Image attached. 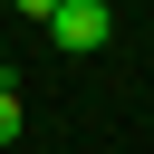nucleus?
Returning <instances> with one entry per match:
<instances>
[{"label": "nucleus", "mask_w": 154, "mask_h": 154, "mask_svg": "<svg viewBox=\"0 0 154 154\" xmlns=\"http://www.w3.org/2000/svg\"><path fill=\"white\" fill-rule=\"evenodd\" d=\"M19 10H29V19H48V10H58V0H19Z\"/></svg>", "instance_id": "3"}, {"label": "nucleus", "mask_w": 154, "mask_h": 154, "mask_svg": "<svg viewBox=\"0 0 154 154\" xmlns=\"http://www.w3.org/2000/svg\"><path fill=\"white\" fill-rule=\"evenodd\" d=\"M38 29H48V48H58V58H96V48L116 38V0H58Z\"/></svg>", "instance_id": "1"}, {"label": "nucleus", "mask_w": 154, "mask_h": 154, "mask_svg": "<svg viewBox=\"0 0 154 154\" xmlns=\"http://www.w3.org/2000/svg\"><path fill=\"white\" fill-rule=\"evenodd\" d=\"M19 125H29V116H19V87H10V67H0V144H19Z\"/></svg>", "instance_id": "2"}]
</instances>
